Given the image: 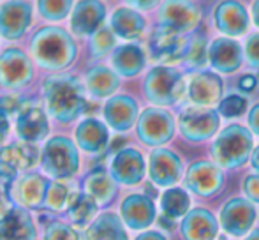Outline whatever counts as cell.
Masks as SVG:
<instances>
[{
  "label": "cell",
  "mask_w": 259,
  "mask_h": 240,
  "mask_svg": "<svg viewBox=\"0 0 259 240\" xmlns=\"http://www.w3.org/2000/svg\"><path fill=\"white\" fill-rule=\"evenodd\" d=\"M30 57L45 71L60 72L71 67L78 57V45L65 28L57 25L41 27L28 41Z\"/></svg>",
  "instance_id": "obj_1"
},
{
  "label": "cell",
  "mask_w": 259,
  "mask_h": 240,
  "mask_svg": "<svg viewBox=\"0 0 259 240\" xmlns=\"http://www.w3.org/2000/svg\"><path fill=\"white\" fill-rule=\"evenodd\" d=\"M46 110L60 124L74 122L85 111L87 99L81 82L72 74H52L42 83Z\"/></svg>",
  "instance_id": "obj_2"
},
{
  "label": "cell",
  "mask_w": 259,
  "mask_h": 240,
  "mask_svg": "<svg viewBox=\"0 0 259 240\" xmlns=\"http://www.w3.org/2000/svg\"><path fill=\"white\" fill-rule=\"evenodd\" d=\"M254 134L238 122L222 127L210 145V159L224 170H238L250 159L254 150Z\"/></svg>",
  "instance_id": "obj_3"
},
{
  "label": "cell",
  "mask_w": 259,
  "mask_h": 240,
  "mask_svg": "<svg viewBox=\"0 0 259 240\" xmlns=\"http://www.w3.org/2000/svg\"><path fill=\"white\" fill-rule=\"evenodd\" d=\"M143 94L154 106H177L185 99L187 82L177 67L159 64L147 72L143 82Z\"/></svg>",
  "instance_id": "obj_4"
},
{
  "label": "cell",
  "mask_w": 259,
  "mask_h": 240,
  "mask_svg": "<svg viewBox=\"0 0 259 240\" xmlns=\"http://www.w3.org/2000/svg\"><path fill=\"white\" fill-rule=\"evenodd\" d=\"M221 113L215 108L191 104L178 115V133L189 143H203L217 136L221 131Z\"/></svg>",
  "instance_id": "obj_5"
},
{
  "label": "cell",
  "mask_w": 259,
  "mask_h": 240,
  "mask_svg": "<svg viewBox=\"0 0 259 240\" xmlns=\"http://www.w3.org/2000/svg\"><path fill=\"white\" fill-rule=\"evenodd\" d=\"M177 117L162 106L145 108L136 122L138 140L152 148L169 143L177 134Z\"/></svg>",
  "instance_id": "obj_6"
},
{
  "label": "cell",
  "mask_w": 259,
  "mask_h": 240,
  "mask_svg": "<svg viewBox=\"0 0 259 240\" xmlns=\"http://www.w3.org/2000/svg\"><path fill=\"white\" fill-rule=\"evenodd\" d=\"M41 166L50 177L57 180L71 179L79 170L78 147L69 138L53 136L42 148Z\"/></svg>",
  "instance_id": "obj_7"
},
{
  "label": "cell",
  "mask_w": 259,
  "mask_h": 240,
  "mask_svg": "<svg viewBox=\"0 0 259 240\" xmlns=\"http://www.w3.org/2000/svg\"><path fill=\"white\" fill-rule=\"evenodd\" d=\"M259 221L257 205L245 196H233L219 209V223L224 235L231 238H243Z\"/></svg>",
  "instance_id": "obj_8"
},
{
  "label": "cell",
  "mask_w": 259,
  "mask_h": 240,
  "mask_svg": "<svg viewBox=\"0 0 259 240\" xmlns=\"http://www.w3.org/2000/svg\"><path fill=\"white\" fill-rule=\"evenodd\" d=\"M182 184L196 198L211 199L221 194L226 185L224 168L211 159H198L187 166Z\"/></svg>",
  "instance_id": "obj_9"
},
{
  "label": "cell",
  "mask_w": 259,
  "mask_h": 240,
  "mask_svg": "<svg viewBox=\"0 0 259 240\" xmlns=\"http://www.w3.org/2000/svg\"><path fill=\"white\" fill-rule=\"evenodd\" d=\"M34 79V62L21 48L11 46L0 53V87L21 90Z\"/></svg>",
  "instance_id": "obj_10"
},
{
  "label": "cell",
  "mask_w": 259,
  "mask_h": 240,
  "mask_svg": "<svg viewBox=\"0 0 259 240\" xmlns=\"http://www.w3.org/2000/svg\"><path fill=\"white\" fill-rule=\"evenodd\" d=\"M185 175V165L175 150L157 147L148 155V177L157 187H173Z\"/></svg>",
  "instance_id": "obj_11"
},
{
  "label": "cell",
  "mask_w": 259,
  "mask_h": 240,
  "mask_svg": "<svg viewBox=\"0 0 259 240\" xmlns=\"http://www.w3.org/2000/svg\"><path fill=\"white\" fill-rule=\"evenodd\" d=\"M157 20L159 27L178 34H187L198 27L201 11L192 0H164L157 13Z\"/></svg>",
  "instance_id": "obj_12"
},
{
  "label": "cell",
  "mask_w": 259,
  "mask_h": 240,
  "mask_svg": "<svg viewBox=\"0 0 259 240\" xmlns=\"http://www.w3.org/2000/svg\"><path fill=\"white\" fill-rule=\"evenodd\" d=\"M178 237L180 240H217L221 235L219 216L206 207H192L178 221Z\"/></svg>",
  "instance_id": "obj_13"
},
{
  "label": "cell",
  "mask_w": 259,
  "mask_h": 240,
  "mask_svg": "<svg viewBox=\"0 0 259 240\" xmlns=\"http://www.w3.org/2000/svg\"><path fill=\"white\" fill-rule=\"evenodd\" d=\"M224 97V82L217 71H196L189 76L185 99L194 106H210L221 103Z\"/></svg>",
  "instance_id": "obj_14"
},
{
  "label": "cell",
  "mask_w": 259,
  "mask_h": 240,
  "mask_svg": "<svg viewBox=\"0 0 259 240\" xmlns=\"http://www.w3.org/2000/svg\"><path fill=\"white\" fill-rule=\"evenodd\" d=\"M120 217L133 231L148 230L157 223V205L147 192H131L120 203Z\"/></svg>",
  "instance_id": "obj_15"
},
{
  "label": "cell",
  "mask_w": 259,
  "mask_h": 240,
  "mask_svg": "<svg viewBox=\"0 0 259 240\" xmlns=\"http://www.w3.org/2000/svg\"><path fill=\"white\" fill-rule=\"evenodd\" d=\"M148 172V163L138 148L125 147L115 152L109 163V173L120 185H138L141 184Z\"/></svg>",
  "instance_id": "obj_16"
},
{
  "label": "cell",
  "mask_w": 259,
  "mask_h": 240,
  "mask_svg": "<svg viewBox=\"0 0 259 240\" xmlns=\"http://www.w3.org/2000/svg\"><path fill=\"white\" fill-rule=\"evenodd\" d=\"M32 4L28 0H7L0 6V37L20 41L32 25Z\"/></svg>",
  "instance_id": "obj_17"
},
{
  "label": "cell",
  "mask_w": 259,
  "mask_h": 240,
  "mask_svg": "<svg viewBox=\"0 0 259 240\" xmlns=\"http://www.w3.org/2000/svg\"><path fill=\"white\" fill-rule=\"evenodd\" d=\"M39 161V150L34 143L16 141L0 148V179L14 180L21 172L34 168Z\"/></svg>",
  "instance_id": "obj_18"
},
{
  "label": "cell",
  "mask_w": 259,
  "mask_h": 240,
  "mask_svg": "<svg viewBox=\"0 0 259 240\" xmlns=\"http://www.w3.org/2000/svg\"><path fill=\"white\" fill-rule=\"evenodd\" d=\"M187 48L189 39L185 37V34H178L164 27L155 28L148 39V52L152 59L162 64H177L180 60L184 62Z\"/></svg>",
  "instance_id": "obj_19"
},
{
  "label": "cell",
  "mask_w": 259,
  "mask_h": 240,
  "mask_svg": "<svg viewBox=\"0 0 259 240\" xmlns=\"http://www.w3.org/2000/svg\"><path fill=\"white\" fill-rule=\"evenodd\" d=\"M50 182L37 173H23L11 180L9 196L23 209H41L45 205Z\"/></svg>",
  "instance_id": "obj_20"
},
{
  "label": "cell",
  "mask_w": 259,
  "mask_h": 240,
  "mask_svg": "<svg viewBox=\"0 0 259 240\" xmlns=\"http://www.w3.org/2000/svg\"><path fill=\"white\" fill-rule=\"evenodd\" d=\"M104 120L113 131L116 133H127L136 126L140 118V106L134 97L127 94H118V96L108 97L103 108Z\"/></svg>",
  "instance_id": "obj_21"
},
{
  "label": "cell",
  "mask_w": 259,
  "mask_h": 240,
  "mask_svg": "<svg viewBox=\"0 0 259 240\" xmlns=\"http://www.w3.org/2000/svg\"><path fill=\"white\" fill-rule=\"evenodd\" d=\"M106 6L103 0H79L71 13V32L78 37H90L104 25Z\"/></svg>",
  "instance_id": "obj_22"
},
{
  "label": "cell",
  "mask_w": 259,
  "mask_h": 240,
  "mask_svg": "<svg viewBox=\"0 0 259 240\" xmlns=\"http://www.w3.org/2000/svg\"><path fill=\"white\" fill-rule=\"evenodd\" d=\"M213 23L222 34L236 37L249 30L250 18L243 4L238 0H222L213 9Z\"/></svg>",
  "instance_id": "obj_23"
},
{
  "label": "cell",
  "mask_w": 259,
  "mask_h": 240,
  "mask_svg": "<svg viewBox=\"0 0 259 240\" xmlns=\"http://www.w3.org/2000/svg\"><path fill=\"white\" fill-rule=\"evenodd\" d=\"M208 62L213 71L221 74H233L242 67L243 50L235 39L217 37L208 46Z\"/></svg>",
  "instance_id": "obj_24"
},
{
  "label": "cell",
  "mask_w": 259,
  "mask_h": 240,
  "mask_svg": "<svg viewBox=\"0 0 259 240\" xmlns=\"http://www.w3.org/2000/svg\"><path fill=\"white\" fill-rule=\"evenodd\" d=\"M16 133L20 140L28 141V143H35L48 136V117L37 103L21 104L16 117Z\"/></svg>",
  "instance_id": "obj_25"
},
{
  "label": "cell",
  "mask_w": 259,
  "mask_h": 240,
  "mask_svg": "<svg viewBox=\"0 0 259 240\" xmlns=\"http://www.w3.org/2000/svg\"><path fill=\"white\" fill-rule=\"evenodd\" d=\"M76 145L87 154H103L109 145V131L97 118H85L76 127Z\"/></svg>",
  "instance_id": "obj_26"
},
{
  "label": "cell",
  "mask_w": 259,
  "mask_h": 240,
  "mask_svg": "<svg viewBox=\"0 0 259 240\" xmlns=\"http://www.w3.org/2000/svg\"><path fill=\"white\" fill-rule=\"evenodd\" d=\"M109 27L116 37L125 39V41H136L143 35L147 28V20L134 7H118L113 11Z\"/></svg>",
  "instance_id": "obj_27"
},
{
  "label": "cell",
  "mask_w": 259,
  "mask_h": 240,
  "mask_svg": "<svg viewBox=\"0 0 259 240\" xmlns=\"http://www.w3.org/2000/svg\"><path fill=\"white\" fill-rule=\"evenodd\" d=\"M0 240H35V226L27 209L13 207V210L0 219Z\"/></svg>",
  "instance_id": "obj_28"
},
{
  "label": "cell",
  "mask_w": 259,
  "mask_h": 240,
  "mask_svg": "<svg viewBox=\"0 0 259 240\" xmlns=\"http://www.w3.org/2000/svg\"><path fill=\"white\" fill-rule=\"evenodd\" d=\"M111 65L123 78H134L147 65V55L138 45H122L111 52Z\"/></svg>",
  "instance_id": "obj_29"
},
{
  "label": "cell",
  "mask_w": 259,
  "mask_h": 240,
  "mask_svg": "<svg viewBox=\"0 0 259 240\" xmlns=\"http://www.w3.org/2000/svg\"><path fill=\"white\" fill-rule=\"evenodd\" d=\"M120 87V74L106 65H92L85 72V89L96 99L111 97Z\"/></svg>",
  "instance_id": "obj_30"
},
{
  "label": "cell",
  "mask_w": 259,
  "mask_h": 240,
  "mask_svg": "<svg viewBox=\"0 0 259 240\" xmlns=\"http://www.w3.org/2000/svg\"><path fill=\"white\" fill-rule=\"evenodd\" d=\"M125 223L115 212H104L90 223L85 240H129Z\"/></svg>",
  "instance_id": "obj_31"
},
{
  "label": "cell",
  "mask_w": 259,
  "mask_h": 240,
  "mask_svg": "<svg viewBox=\"0 0 259 240\" xmlns=\"http://www.w3.org/2000/svg\"><path fill=\"white\" fill-rule=\"evenodd\" d=\"M83 189H85L87 194H90L99 207H106L115 199L116 196V180L111 177V173L106 172L104 168H97L94 172H90L89 175L85 177V182H83Z\"/></svg>",
  "instance_id": "obj_32"
},
{
  "label": "cell",
  "mask_w": 259,
  "mask_h": 240,
  "mask_svg": "<svg viewBox=\"0 0 259 240\" xmlns=\"http://www.w3.org/2000/svg\"><path fill=\"white\" fill-rule=\"evenodd\" d=\"M159 207H160V214H164V216L173 221H180L192 209L191 192L185 187H178V185L167 187L160 194Z\"/></svg>",
  "instance_id": "obj_33"
},
{
  "label": "cell",
  "mask_w": 259,
  "mask_h": 240,
  "mask_svg": "<svg viewBox=\"0 0 259 240\" xmlns=\"http://www.w3.org/2000/svg\"><path fill=\"white\" fill-rule=\"evenodd\" d=\"M99 203L87 192H74L67 207V217L76 226H85L96 219Z\"/></svg>",
  "instance_id": "obj_34"
},
{
  "label": "cell",
  "mask_w": 259,
  "mask_h": 240,
  "mask_svg": "<svg viewBox=\"0 0 259 240\" xmlns=\"http://www.w3.org/2000/svg\"><path fill=\"white\" fill-rule=\"evenodd\" d=\"M37 13L46 21H62L72 13L74 0H37Z\"/></svg>",
  "instance_id": "obj_35"
},
{
  "label": "cell",
  "mask_w": 259,
  "mask_h": 240,
  "mask_svg": "<svg viewBox=\"0 0 259 240\" xmlns=\"http://www.w3.org/2000/svg\"><path fill=\"white\" fill-rule=\"evenodd\" d=\"M116 48V35L111 27H101L89 39V52L94 59H103Z\"/></svg>",
  "instance_id": "obj_36"
},
{
  "label": "cell",
  "mask_w": 259,
  "mask_h": 240,
  "mask_svg": "<svg viewBox=\"0 0 259 240\" xmlns=\"http://www.w3.org/2000/svg\"><path fill=\"white\" fill-rule=\"evenodd\" d=\"M184 62L189 69H194V71H201L203 67H206V64H210L206 39L203 35H194L192 39H189V48Z\"/></svg>",
  "instance_id": "obj_37"
},
{
  "label": "cell",
  "mask_w": 259,
  "mask_h": 240,
  "mask_svg": "<svg viewBox=\"0 0 259 240\" xmlns=\"http://www.w3.org/2000/svg\"><path fill=\"white\" fill-rule=\"evenodd\" d=\"M217 110L224 118H240L249 111V99L242 94H229L222 97Z\"/></svg>",
  "instance_id": "obj_38"
},
{
  "label": "cell",
  "mask_w": 259,
  "mask_h": 240,
  "mask_svg": "<svg viewBox=\"0 0 259 240\" xmlns=\"http://www.w3.org/2000/svg\"><path fill=\"white\" fill-rule=\"evenodd\" d=\"M74 192L69 191L67 185L60 184V182H50L48 185V192H46V199H45V207H48L50 210H64L69 207Z\"/></svg>",
  "instance_id": "obj_39"
},
{
  "label": "cell",
  "mask_w": 259,
  "mask_h": 240,
  "mask_svg": "<svg viewBox=\"0 0 259 240\" xmlns=\"http://www.w3.org/2000/svg\"><path fill=\"white\" fill-rule=\"evenodd\" d=\"M45 240H79V235L69 224L60 223V221H53L46 228Z\"/></svg>",
  "instance_id": "obj_40"
},
{
  "label": "cell",
  "mask_w": 259,
  "mask_h": 240,
  "mask_svg": "<svg viewBox=\"0 0 259 240\" xmlns=\"http://www.w3.org/2000/svg\"><path fill=\"white\" fill-rule=\"evenodd\" d=\"M242 192L245 198L259 205V172L247 173L242 180Z\"/></svg>",
  "instance_id": "obj_41"
},
{
  "label": "cell",
  "mask_w": 259,
  "mask_h": 240,
  "mask_svg": "<svg viewBox=\"0 0 259 240\" xmlns=\"http://www.w3.org/2000/svg\"><path fill=\"white\" fill-rule=\"evenodd\" d=\"M245 60L250 67L254 69H259V32L256 34H250L245 41Z\"/></svg>",
  "instance_id": "obj_42"
},
{
  "label": "cell",
  "mask_w": 259,
  "mask_h": 240,
  "mask_svg": "<svg viewBox=\"0 0 259 240\" xmlns=\"http://www.w3.org/2000/svg\"><path fill=\"white\" fill-rule=\"evenodd\" d=\"M20 108H21V104L18 99H14V97H11V96H0V111L6 113L7 117L18 113Z\"/></svg>",
  "instance_id": "obj_43"
},
{
  "label": "cell",
  "mask_w": 259,
  "mask_h": 240,
  "mask_svg": "<svg viewBox=\"0 0 259 240\" xmlns=\"http://www.w3.org/2000/svg\"><path fill=\"white\" fill-rule=\"evenodd\" d=\"M247 127L252 131L254 136L259 138V103L252 104L247 111Z\"/></svg>",
  "instance_id": "obj_44"
},
{
  "label": "cell",
  "mask_w": 259,
  "mask_h": 240,
  "mask_svg": "<svg viewBox=\"0 0 259 240\" xmlns=\"http://www.w3.org/2000/svg\"><path fill=\"white\" fill-rule=\"evenodd\" d=\"M257 85H259V79H257V76H254V74H243L238 82V89L242 90L243 94H252L254 90L257 89Z\"/></svg>",
  "instance_id": "obj_45"
},
{
  "label": "cell",
  "mask_w": 259,
  "mask_h": 240,
  "mask_svg": "<svg viewBox=\"0 0 259 240\" xmlns=\"http://www.w3.org/2000/svg\"><path fill=\"white\" fill-rule=\"evenodd\" d=\"M134 240H171L164 230H143Z\"/></svg>",
  "instance_id": "obj_46"
},
{
  "label": "cell",
  "mask_w": 259,
  "mask_h": 240,
  "mask_svg": "<svg viewBox=\"0 0 259 240\" xmlns=\"http://www.w3.org/2000/svg\"><path fill=\"white\" fill-rule=\"evenodd\" d=\"M125 4H129V7H134L138 11H150L160 4V0H123Z\"/></svg>",
  "instance_id": "obj_47"
},
{
  "label": "cell",
  "mask_w": 259,
  "mask_h": 240,
  "mask_svg": "<svg viewBox=\"0 0 259 240\" xmlns=\"http://www.w3.org/2000/svg\"><path fill=\"white\" fill-rule=\"evenodd\" d=\"M11 210H13V198L7 196L4 191H0V219H4Z\"/></svg>",
  "instance_id": "obj_48"
},
{
  "label": "cell",
  "mask_w": 259,
  "mask_h": 240,
  "mask_svg": "<svg viewBox=\"0 0 259 240\" xmlns=\"http://www.w3.org/2000/svg\"><path fill=\"white\" fill-rule=\"evenodd\" d=\"M7 133H9V120H7V115L0 111V145L6 141Z\"/></svg>",
  "instance_id": "obj_49"
},
{
  "label": "cell",
  "mask_w": 259,
  "mask_h": 240,
  "mask_svg": "<svg viewBox=\"0 0 259 240\" xmlns=\"http://www.w3.org/2000/svg\"><path fill=\"white\" fill-rule=\"evenodd\" d=\"M250 166H252L254 172H259V145H256L252 150V154H250Z\"/></svg>",
  "instance_id": "obj_50"
},
{
  "label": "cell",
  "mask_w": 259,
  "mask_h": 240,
  "mask_svg": "<svg viewBox=\"0 0 259 240\" xmlns=\"http://www.w3.org/2000/svg\"><path fill=\"white\" fill-rule=\"evenodd\" d=\"M252 20L256 23V27L259 28V0L252 4Z\"/></svg>",
  "instance_id": "obj_51"
},
{
  "label": "cell",
  "mask_w": 259,
  "mask_h": 240,
  "mask_svg": "<svg viewBox=\"0 0 259 240\" xmlns=\"http://www.w3.org/2000/svg\"><path fill=\"white\" fill-rule=\"evenodd\" d=\"M240 240H259V226H256L254 230H250L245 237L240 238Z\"/></svg>",
  "instance_id": "obj_52"
},
{
  "label": "cell",
  "mask_w": 259,
  "mask_h": 240,
  "mask_svg": "<svg viewBox=\"0 0 259 240\" xmlns=\"http://www.w3.org/2000/svg\"><path fill=\"white\" fill-rule=\"evenodd\" d=\"M257 79H259V72H257Z\"/></svg>",
  "instance_id": "obj_53"
},
{
  "label": "cell",
  "mask_w": 259,
  "mask_h": 240,
  "mask_svg": "<svg viewBox=\"0 0 259 240\" xmlns=\"http://www.w3.org/2000/svg\"><path fill=\"white\" fill-rule=\"evenodd\" d=\"M217 240H224V238H217Z\"/></svg>",
  "instance_id": "obj_54"
}]
</instances>
